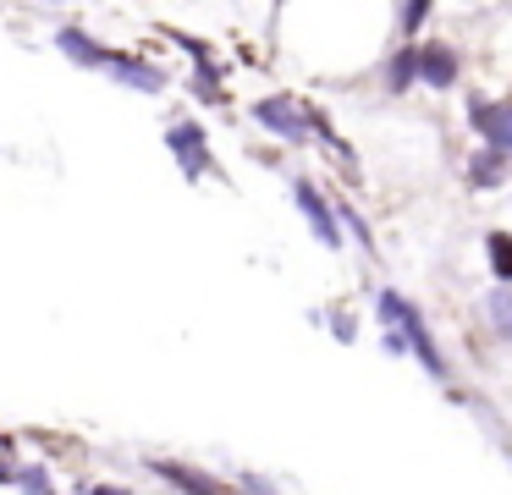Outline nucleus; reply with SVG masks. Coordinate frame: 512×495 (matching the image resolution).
<instances>
[{
	"label": "nucleus",
	"instance_id": "9b49d317",
	"mask_svg": "<svg viewBox=\"0 0 512 495\" xmlns=\"http://www.w3.org/2000/svg\"><path fill=\"white\" fill-rule=\"evenodd\" d=\"M485 259H490V275H496L501 286H512V237L507 231H490L485 237Z\"/></svg>",
	"mask_w": 512,
	"mask_h": 495
},
{
	"label": "nucleus",
	"instance_id": "39448f33",
	"mask_svg": "<svg viewBox=\"0 0 512 495\" xmlns=\"http://www.w3.org/2000/svg\"><path fill=\"white\" fill-rule=\"evenodd\" d=\"M166 143H171V154L182 160V171H188V176H204V171H210V143H204V127H199V121H177V127L166 132Z\"/></svg>",
	"mask_w": 512,
	"mask_h": 495
},
{
	"label": "nucleus",
	"instance_id": "f257e3e1",
	"mask_svg": "<svg viewBox=\"0 0 512 495\" xmlns=\"http://www.w3.org/2000/svg\"><path fill=\"white\" fill-rule=\"evenodd\" d=\"M380 319L391 325V336H402L408 341V352H419L424 358V369L435 374V380H446V358H441V347L430 341V330H424V319H419V308L408 303V297H397V292H380Z\"/></svg>",
	"mask_w": 512,
	"mask_h": 495
},
{
	"label": "nucleus",
	"instance_id": "7ed1b4c3",
	"mask_svg": "<svg viewBox=\"0 0 512 495\" xmlns=\"http://www.w3.org/2000/svg\"><path fill=\"white\" fill-rule=\"evenodd\" d=\"M254 121H259V127H270L276 138H287V143H309V110H298L287 94L259 99V105H254Z\"/></svg>",
	"mask_w": 512,
	"mask_h": 495
},
{
	"label": "nucleus",
	"instance_id": "9d476101",
	"mask_svg": "<svg viewBox=\"0 0 512 495\" xmlns=\"http://www.w3.org/2000/svg\"><path fill=\"white\" fill-rule=\"evenodd\" d=\"M501 176H507V154H496V149H479L474 160H468V182H474V187H496Z\"/></svg>",
	"mask_w": 512,
	"mask_h": 495
},
{
	"label": "nucleus",
	"instance_id": "1a4fd4ad",
	"mask_svg": "<svg viewBox=\"0 0 512 495\" xmlns=\"http://www.w3.org/2000/svg\"><path fill=\"white\" fill-rule=\"evenodd\" d=\"M56 39H61V50H67L78 66H105V61H111V50H105V44H94V39H83V28H61Z\"/></svg>",
	"mask_w": 512,
	"mask_h": 495
},
{
	"label": "nucleus",
	"instance_id": "20e7f679",
	"mask_svg": "<svg viewBox=\"0 0 512 495\" xmlns=\"http://www.w3.org/2000/svg\"><path fill=\"white\" fill-rule=\"evenodd\" d=\"M292 198H298L303 220H309V226L320 231V242H325V248H342V231H336V215H331V204L320 198V187H314L309 176H298V182H292Z\"/></svg>",
	"mask_w": 512,
	"mask_h": 495
},
{
	"label": "nucleus",
	"instance_id": "ddd939ff",
	"mask_svg": "<svg viewBox=\"0 0 512 495\" xmlns=\"http://www.w3.org/2000/svg\"><path fill=\"white\" fill-rule=\"evenodd\" d=\"M386 83L397 88V94H402V88H413V83H419V55H413V50L391 55V66H386Z\"/></svg>",
	"mask_w": 512,
	"mask_h": 495
},
{
	"label": "nucleus",
	"instance_id": "6ab92c4d",
	"mask_svg": "<svg viewBox=\"0 0 512 495\" xmlns=\"http://www.w3.org/2000/svg\"><path fill=\"white\" fill-rule=\"evenodd\" d=\"M89 495H127V490H116V484H94Z\"/></svg>",
	"mask_w": 512,
	"mask_h": 495
},
{
	"label": "nucleus",
	"instance_id": "f03ea898",
	"mask_svg": "<svg viewBox=\"0 0 512 495\" xmlns=\"http://www.w3.org/2000/svg\"><path fill=\"white\" fill-rule=\"evenodd\" d=\"M468 127L485 138V149L512 154V105H490L485 94H474L468 99Z\"/></svg>",
	"mask_w": 512,
	"mask_h": 495
},
{
	"label": "nucleus",
	"instance_id": "dca6fc26",
	"mask_svg": "<svg viewBox=\"0 0 512 495\" xmlns=\"http://www.w3.org/2000/svg\"><path fill=\"white\" fill-rule=\"evenodd\" d=\"M430 17V0H413V6H402L397 11V22H402V33H419V22Z\"/></svg>",
	"mask_w": 512,
	"mask_h": 495
},
{
	"label": "nucleus",
	"instance_id": "f8f14e48",
	"mask_svg": "<svg viewBox=\"0 0 512 495\" xmlns=\"http://www.w3.org/2000/svg\"><path fill=\"white\" fill-rule=\"evenodd\" d=\"M485 319L496 325V336L512 341V286H496V292H485Z\"/></svg>",
	"mask_w": 512,
	"mask_h": 495
},
{
	"label": "nucleus",
	"instance_id": "4468645a",
	"mask_svg": "<svg viewBox=\"0 0 512 495\" xmlns=\"http://www.w3.org/2000/svg\"><path fill=\"white\" fill-rule=\"evenodd\" d=\"M12 484H23V495H56V484H50L45 468H17Z\"/></svg>",
	"mask_w": 512,
	"mask_h": 495
},
{
	"label": "nucleus",
	"instance_id": "aec40b11",
	"mask_svg": "<svg viewBox=\"0 0 512 495\" xmlns=\"http://www.w3.org/2000/svg\"><path fill=\"white\" fill-rule=\"evenodd\" d=\"M12 473H17V468H6V462H0V479H12Z\"/></svg>",
	"mask_w": 512,
	"mask_h": 495
},
{
	"label": "nucleus",
	"instance_id": "423d86ee",
	"mask_svg": "<svg viewBox=\"0 0 512 495\" xmlns=\"http://www.w3.org/2000/svg\"><path fill=\"white\" fill-rule=\"evenodd\" d=\"M413 55H419V83H430V88L457 83V50L452 44H413Z\"/></svg>",
	"mask_w": 512,
	"mask_h": 495
},
{
	"label": "nucleus",
	"instance_id": "0eeeda50",
	"mask_svg": "<svg viewBox=\"0 0 512 495\" xmlns=\"http://www.w3.org/2000/svg\"><path fill=\"white\" fill-rule=\"evenodd\" d=\"M155 468V479H166V484H177L182 495H232L221 479H210V473H199V468H188V462H149Z\"/></svg>",
	"mask_w": 512,
	"mask_h": 495
},
{
	"label": "nucleus",
	"instance_id": "6e6552de",
	"mask_svg": "<svg viewBox=\"0 0 512 495\" xmlns=\"http://www.w3.org/2000/svg\"><path fill=\"white\" fill-rule=\"evenodd\" d=\"M105 72H111L116 83H138V88H149V94H160V88H166V72H155L149 61H133V55H116V50H111V61H105Z\"/></svg>",
	"mask_w": 512,
	"mask_h": 495
},
{
	"label": "nucleus",
	"instance_id": "f3484780",
	"mask_svg": "<svg viewBox=\"0 0 512 495\" xmlns=\"http://www.w3.org/2000/svg\"><path fill=\"white\" fill-rule=\"evenodd\" d=\"M237 484H243V495H276V484H265L259 473H243Z\"/></svg>",
	"mask_w": 512,
	"mask_h": 495
},
{
	"label": "nucleus",
	"instance_id": "a211bd4d",
	"mask_svg": "<svg viewBox=\"0 0 512 495\" xmlns=\"http://www.w3.org/2000/svg\"><path fill=\"white\" fill-rule=\"evenodd\" d=\"M331 330H336V341H353V319L347 314H331Z\"/></svg>",
	"mask_w": 512,
	"mask_h": 495
},
{
	"label": "nucleus",
	"instance_id": "2eb2a0df",
	"mask_svg": "<svg viewBox=\"0 0 512 495\" xmlns=\"http://www.w3.org/2000/svg\"><path fill=\"white\" fill-rule=\"evenodd\" d=\"M342 220H347V226H353L358 248H364V253H375V231H369L364 220H358V209H353V204H342Z\"/></svg>",
	"mask_w": 512,
	"mask_h": 495
}]
</instances>
